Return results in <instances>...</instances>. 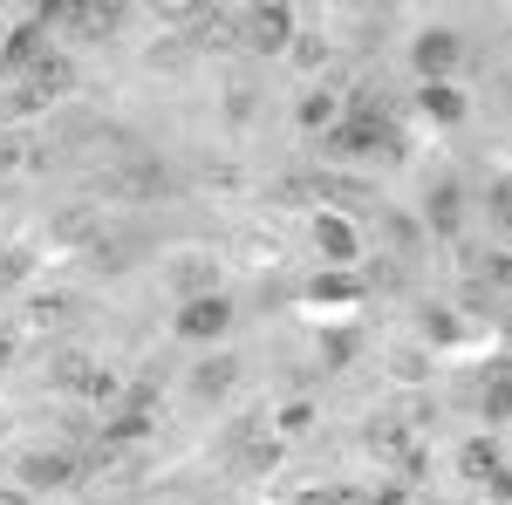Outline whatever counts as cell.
<instances>
[{
    "mask_svg": "<svg viewBox=\"0 0 512 505\" xmlns=\"http://www.w3.org/2000/svg\"><path fill=\"white\" fill-rule=\"evenodd\" d=\"M499 471H506V451H499V437H492V430H478V437L458 444V478H465V485H492Z\"/></svg>",
    "mask_w": 512,
    "mask_h": 505,
    "instance_id": "obj_13",
    "label": "cell"
},
{
    "mask_svg": "<svg viewBox=\"0 0 512 505\" xmlns=\"http://www.w3.org/2000/svg\"><path fill=\"white\" fill-rule=\"evenodd\" d=\"M424 335H431V342H458V314L451 308H424Z\"/></svg>",
    "mask_w": 512,
    "mask_h": 505,
    "instance_id": "obj_23",
    "label": "cell"
},
{
    "mask_svg": "<svg viewBox=\"0 0 512 505\" xmlns=\"http://www.w3.org/2000/svg\"><path fill=\"white\" fill-rule=\"evenodd\" d=\"M301 35V14L294 7H239V48L253 55H287Z\"/></svg>",
    "mask_w": 512,
    "mask_h": 505,
    "instance_id": "obj_4",
    "label": "cell"
},
{
    "mask_svg": "<svg viewBox=\"0 0 512 505\" xmlns=\"http://www.w3.org/2000/svg\"><path fill=\"white\" fill-rule=\"evenodd\" d=\"M55 28H48V21H41V7L35 14H28V21H21V28H14V35L0 41V69H7V76H28V69H35L41 55H48V48H55Z\"/></svg>",
    "mask_w": 512,
    "mask_h": 505,
    "instance_id": "obj_10",
    "label": "cell"
},
{
    "mask_svg": "<svg viewBox=\"0 0 512 505\" xmlns=\"http://www.w3.org/2000/svg\"><path fill=\"white\" fill-rule=\"evenodd\" d=\"M226 465L233 471H274L280 465V437L260 417H239L233 430H226Z\"/></svg>",
    "mask_w": 512,
    "mask_h": 505,
    "instance_id": "obj_5",
    "label": "cell"
},
{
    "mask_svg": "<svg viewBox=\"0 0 512 505\" xmlns=\"http://www.w3.org/2000/svg\"><path fill=\"white\" fill-rule=\"evenodd\" d=\"M485 212H492V226L512 233V171H499V178L485 185Z\"/></svg>",
    "mask_w": 512,
    "mask_h": 505,
    "instance_id": "obj_19",
    "label": "cell"
},
{
    "mask_svg": "<svg viewBox=\"0 0 512 505\" xmlns=\"http://www.w3.org/2000/svg\"><path fill=\"white\" fill-rule=\"evenodd\" d=\"M328 151L335 157H410V144H403V130H396L390 103L376 96V89H355L349 103H342V117H335V130H328Z\"/></svg>",
    "mask_w": 512,
    "mask_h": 505,
    "instance_id": "obj_1",
    "label": "cell"
},
{
    "mask_svg": "<svg viewBox=\"0 0 512 505\" xmlns=\"http://www.w3.org/2000/svg\"><path fill=\"white\" fill-rule=\"evenodd\" d=\"M335 117H342V96H335V89H308V96H301V110H294V123H301V130H315V137H328Z\"/></svg>",
    "mask_w": 512,
    "mask_h": 505,
    "instance_id": "obj_18",
    "label": "cell"
},
{
    "mask_svg": "<svg viewBox=\"0 0 512 505\" xmlns=\"http://www.w3.org/2000/svg\"><path fill=\"white\" fill-rule=\"evenodd\" d=\"M478 403H485V424L492 430H512V362H499V369L485 376V396H478Z\"/></svg>",
    "mask_w": 512,
    "mask_h": 505,
    "instance_id": "obj_17",
    "label": "cell"
},
{
    "mask_svg": "<svg viewBox=\"0 0 512 505\" xmlns=\"http://www.w3.org/2000/svg\"><path fill=\"white\" fill-rule=\"evenodd\" d=\"M274 430H287V437H301V430H315V403H287L274 417Z\"/></svg>",
    "mask_w": 512,
    "mask_h": 505,
    "instance_id": "obj_22",
    "label": "cell"
},
{
    "mask_svg": "<svg viewBox=\"0 0 512 505\" xmlns=\"http://www.w3.org/2000/svg\"><path fill=\"white\" fill-rule=\"evenodd\" d=\"M69 89H76V62H69L62 48H48L35 69L21 76V89H14V103H7V110H14V117H35V110H48V103H55V96H69Z\"/></svg>",
    "mask_w": 512,
    "mask_h": 505,
    "instance_id": "obj_3",
    "label": "cell"
},
{
    "mask_svg": "<svg viewBox=\"0 0 512 505\" xmlns=\"http://www.w3.org/2000/svg\"><path fill=\"white\" fill-rule=\"evenodd\" d=\"M48 383L62 389V396H82V403H117V396H123L117 369H110V362H96V355H82V349L55 355V362H48Z\"/></svg>",
    "mask_w": 512,
    "mask_h": 505,
    "instance_id": "obj_2",
    "label": "cell"
},
{
    "mask_svg": "<svg viewBox=\"0 0 512 505\" xmlns=\"http://www.w3.org/2000/svg\"><path fill=\"white\" fill-rule=\"evenodd\" d=\"M321 355H328V369H342V362L355 355V328H335V335L321 342Z\"/></svg>",
    "mask_w": 512,
    "mask_h": 505,
    "instance_id": "obj_25",
    "label": "cell"
},
{
    "mask_svg": "<svg viewBox=\"0 0 512 505\" xmlns=\"http://www.w3.org/2000/svg\"><path fill=\"white\" fill-rule=\"evenodd\" d=\"M485 492H492V499H499V505H512V465L499 471V478H492V485H485Z\"/></svg>",
    "mask_w": 512,
    "mask_h": 505,
    "instance_id": "obj_26",
    "label": "cell"
},
{
    "mask_svg": "<svg viewBox=\"0 0 512 505\" xmlns=\"http://www.w3.org/2000/svg\"><path fill=\"white\" fill-rule=\"evenodd\" d=\"M82 471H89L82 451H28L14 478H21V485H41V492H62V485H76Z\"/></svg>",
    "mask_w": 512,
    "mask_h": 505,
    "instance_id": "obj_9",
    "label": "cell"
},
{
    "mask_svg": "<svg viewBox=\"0 0 512 505\" xmlns=\"http://www.w3.org/2000/svg\"><path fill=\"white\" fill-rule=\"evenodd\" d=\"M424 226L437 239H458V226H465V185L458 178H437L431 192H424Z\"/></svg>",
    "mask_w": 512,
    "mask_h": 505,
    "instance_id": "obj_12",
    "label": "cell"
},
{
    "mask_svg": "<svg viewBox=\"0 0 512 505\" xmlns=\"http://www.w3.org/2000/svg\"><path fill=\"white\" fill-rule=\"evenodd\" d=\"M478 280H485V287H506V294H512V253H485V260H478Z\"/></svg>",
    "mask_w": 512,
    "mask_h": 505,
    "instance_id": "obj_21",
    "label": "cell"
},
{
    "mask_svg": "<svg viewBox=\"0 0 512 505\" xmlns=\"http://www.w3.org/2000/svg\"><path fill=\"white\" fill-rule=\"evenodd\" d=\"M0 505H28V492H0Z\"/></svg>",
    "mask_w": 512,
    "mask_h": 505,
    "instance_id": "obj_27",
    "label": "cell"
},
{
    "mask_svg": "<svg viewBox=\"0 0 512 505\" xmlns=\"http://www.w3.org/2000/svg\"><path fill=\"white\" fill-rule=\"evenodd\" d=\"M233 383H239V362H233V355H205V362L192 369V396H198V403H219Z\"/></svg>",
    "mask_w": 512,
    "mask_h": 505,
    "instance_id": "obj_15",
    "label": "cell"
},
{
    "mask_svg": "<svg viewBox=\"0 0 512 505\" xmlns=\"http://www.w3.org/2000/svg\"><path fill=\"white\" fill-rule=\"evenodd\" d=\"M410 499V485H376V492H355V485H342V505H403Z\"/></svg>",
    "mask_w": 512,
    "mask_h": 505,
    "instance_id": "obj_20",
    "label": "cell"
},
{
    "mask_svg": "<svg viewBox=\"0 0 512 505\" xmlns=\"http://www.w3.org/2000/svg\"><path fill=\"white\" fill-rule=\"evenodd\" d=\"M41 21H48V28H69V35H82V41H103V35L123 28V7H41Z\"/></svg>",
    "mask_w": 512,
    "mask_h": 505,
    "instance_id": "obj_11",
    "label": "cell"
},
{
    "mask_svg": "<svg viewBox=\"0 0 512 505\" xmlns=\"http://www.w3.org/2000/svg\"><path fill=\"white\" fill-rule=\"evenodd\" d=\"M315 246H321L328 267H355V260H362V233H355L349 212H335V205H321V212H315Z\"/></svg>",
    "mask_w": 512,
    "mask_h": 505,
    "instance_id": "obj_8",
    "label": "cell"
},
{
    "mask_svg": "<svg viewBox=\"0 0 512 505\" xmlns=\"http://www.w3.org/2000/svg\"><path fill=\"white\" fill-rule=\"evenodd\" d=\"M233 328V301L212 287V294H192V301H178V335L185 342H219Z\"/></svg>",
    "mask_w": 512,
    "mask_h": 505,
    "instance_id": "obj_6",
    "label": "cell"
},
{
    "mask_svg": "<svg viewBox=\"0 0 512 505\" xmlns=\"http://www.w3.org/2000/svg\"><path fill=\"white\" fill-rule=\"evenodd\" d=\"M458 55H465V41L451 35V28H424V35L410 41V69H417V82H451Z\"/></svg>",
    "mask_w": 512,
    "mask_h": 505,
    "instance_id": "obj_7",
    "label": "cell"
},
{
    "mask_svg": "<svg viewBox=\"0 0 512 505\" xmlns=\"http://www.w3.org/2000/svg\"><path fill=\"white\" fill-rule=\"evenodd\" d=\"M308 301H315V308H328V301H335V308H355V301H362V280H355L349 267H328L321 280H308Z\"/></svg>",
    "mask_w": 512,
    "mask_h": 505,
    "instance_id": "obj_16",
    "label": "cell"
},
{
    "mask_svg": "<svg viewBox=\"0 0 512 505\" xmlns=\"http://www.w3.org/2000/svg\"><path fill=\"white\" fill-rule=\"evenodd\" d=\"M417 110H424V123H437V130H458L472 103H465L458 82H417Z\"/></svg>",
    "mask_w": 512,
    "mask_h": 505,
    "instance_id": "obj_14",
    "label": "cell"
},
{
    "mask_svg": "<svg viewBox=\"0 0 512 505\" xmlns=\"http://www.w3.org/2000/svg\"><path fill=\"white\" fill-rule=\"evenodd\" d=\"M287 55H294L301 69H321V55H328V41H321V35H294V48H287Z\"/></svg>",
    "mask_w": 512,
    "mask_h": 505,
    "instance_id": "obj_24",
    "label": "cell"
}]
</instances>
